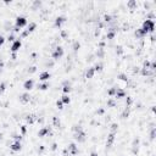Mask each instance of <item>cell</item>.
Here are the masks:
<instances>
[{"mask_svg":"<svg viewBox=\"0 0 156 156\" xmlns=\"http://www.w3.org/2000/svg\"><path fill=\"white\" fill-rule=\"evenodd\" d=\"M72 129H73V132H78V130H81V129H82V127H81V126H78V124H76V126H73V128H72Z\"/></svg>","mask_w":156,"mask_h":156,"instance_id":"obj_39","label":"cell"},{"mask_svg":"<svg viewBox=\"0 0 156 156\" xmlns=\"http://www.w3.org/2000/svg\"><path fill=\"white\" fill-rule=\"evenodd\" d=\"M112 21V16L110 15V14H105L104 15V22L105 23H109V22H111Z\"/></svg>","mask_w":156,"mask_h":156,"instance_id":"obj_22","label":"cell"},{"mask_svg":"<svg viewBox=\"0 0 156 156\" xmlns=\"http://www.w3.org/2000/svg\"><path fill=\"white\" fill-rule=\"evenodd\" d=\"M26 130H27V129H26V126H22V127H21V132H22V134H25V133H26Z\"/></svg>","mask_w":156,"mask_h":156,"instance_id":"obj_45","label":"cell"},{"mask_svg":"<svg viewBox=\"0 0 156 156\" xmlns=\"http://www.w3.org/2000/svg\"><path fill=\"white\" fill-rule=\"evenodd\" d=\"M52 123H54V127H57V128L61 126V122L57 117H52Z\"/></svg>","mask_w":156,"mask_h":156,"instance_id":"obj_27","label":"cell"},{"mask_svg":"<svg viewBox=\"0 0 156 156\" xmlns=\"http://www.w3.org/2000/svg\"><path fill=\"white\" fill-rule=\"evenodd\" d=\"M50 77H51V74H50L48 71H45V72H42V73L39 74V79H40L42 82H45V81L49 79Z\"/></svg>","mask_w":156,"mask_h":156,"instance_id":"obj_12","label":"cell"},{"mask_svg":"<svg viewBox=\"0 0 156 156\" xmlns=\"http://www.w3.org/2000/svg\"><path fill=\"white\" fill-rule=\"evenodd\" d=\"M115 105H116V103H115V100H113V99H109V100H107V106L113 107Z\"/></svg>","mask_w":156,"mask_h":156,"instance_id":"obj_31","label":"cell"},{"mask_svg":"<svg viewBox=\"0 0 156 156\" xmlns=\"http://www.w3.org/2000/svg\"><path fill=\"white\" fill-rule=\"evenodd\" d=\"M61 35H62L63 38H66V37H67V32H66V31H62V32H61Z\"/></svg>","mask_w":156,"mask_h":156,"instance_id":"obj_46","label":"cell"},{"mask_svg":"<svg viewBox=\"0 0 156 156\" xmlns=\"http://www.w3.org/2000/svg\"><path fill=\"white\" fill-rule=\"evenodd\" d=\"M3 67H4V61H3L1 59H0V69H1Z\"/></svg>","mask_w":156,"mask_h":156,"instance_id":"obj_48","label":"cell"},{"mask_svg":"<svg viewBox=\"0 0 156 156\" xmlns=\"http://www.w3.org/2000/svg\"><path fill=\"white\" fill-rule=\"evenodd\" d=\"M4 43H5V38H4L3 35H0V46H1Z\"/></svg>","mask_w":156,"mask_h":156,"instance_id":"obj_44","label":"cell"},{"mask_svg":"<svg viewBox=\"0 0 156 156\" xmlns=\"http://www.w3.org/2000/svg\"><path fill=\"white\" fill-rule=\"evenodd\" d=\"M27 25V18L26 17H23V16H17L16 17V28H18V29H21V28H23L25 26Z\"/></svg>","mask_w":156,"mask_h":156,"instance_id":"obj_3","label":"cell"},{"mask_svg":"<svg viewBox=\"0 0 156 156\" xmlns=\"http://www.w3.org/2000/svg\"><path fill=\"white\" fill-rule=\"evenodd\" d=\"M103 112H104V110H103V109H100V110H99V111H98V113H99V115H101V113H103Z\"/></svg>","mask_w":156,"mask_h":156,"instance_id":"obj_51","label":"cell"},{"mask_svg":"<svg viewBox=\"0 0 156 156\" xmlns=\"http://www.w3.org/2000/svg\"><path fill=\"white\" fill-rule=\"evenodd\" d=\"M79 48H81V43L79 42H74L73 43V50L74 51H78V50H79Z\"/></svg>","mask_w":156,"mask_h":156,"instance_id":"obj_28","label":"cell"},{"mask_svg":"<svg viewBox=\"0 0 156 156\" xmlns=\"http://www.w3.org/2000/svg\"><path fill=\"white\" fill-rule=\"evenodd\" d=\"M61 101H62V104H69L71 99H69V96H68L67 94H65V95L61 98Z\"/></svg>","mask_w":156,"mask_h":156,"instance_id":"obj_24","label":"cell"},{"mask_svg":"<svg viewBox=\"0 0 156 156\" xmlns=\"http://www.w3.org/2000/svg\"><path fill=\"white\" fill-rule=\"evenodd\" d=\"M62 92L65 93V94H67V93H69L71 92V83L69 82H63V84H62Z\"/></svg>","mask_w":156,"mask_h":156,"instance_id":"obj_16","label":"cell"},{"mask_svg":"<svg viewBox=\"0 0 156 156\" xmlns=\"http://www.w3.org/2000/svg\"><path fill=\"white\" fill-rule=\"evenodd\" d=\"M56 106H57V107H59V109H60V110H61V109H62V106H63V104H62V101H61V99H60V100H57V101H56Z\"/></svg>","mask_w":156,"mask_h":156,"instance_id":"obj_38","label":"cell"},{"mask_svg":"<svg viewBox=\"0 0 156 156\" xmlns=\"http://www.w3.org/2000/svg\"><path fill=\"white\" fill-rule=\"evenodd\" d=\"M29 100H31V95L28 93H25V94L20 95V101L22 104H27V103H29Z\"/></svg>","mask_w":156,"mask_h":156,"instance_id":"obj_10","label":"cell"},{"mask_svg":"<svg viewBox=\"0 0 156 156\" xmlns=\"http://www.w3.org/2000/svg\"><path fill=\"white\" fill-rule=\"evenodd\" d=\"M127 6H128L130 10H133V9L137 8V1H135V0H129V1L127 3Z\"/></svg>","mask_w":156,"mask_h":156,"instance_id":"obj_19","label":"cell"},{"mask_svg":"<svg viewBox=\"0 0 156 156\" xmlns=\"http://www.w3.org/2000/svg\"><path fill=\"white\" fill-rule=\"evenodd\" d=\"M65 22H66V17L65 16H57L56 20H55V27H59L60 28Z\"/></svg>","mask_w":156,"mask_h":156,"instance_id":"obj_7","label":"cell"},{"mask_svg":"<svg viewBox=\"0 0 156 156\" xmlns=\"http://www.w3.org/2000/svg\"><path fill=\"white\" fill-rule=\"evenodd\" d=\"M94 69H95V72H96V71H98V72H100V71L103 69V63H100V62H99V63H96V65L94 66Z\"/></svg>","mask_w":156,"mask_h":156,"instance_id":"obj_29","label":"cell"},{"mask_svg":"<svg viewBox=\"0 0 156 156\" xmlns=\"http://www.w3.org/2000/svg\"><path fill=\"white\" fill-rule=\"evenodd\" d=\"M51 56H52V59H54V60L61 59V57L63 56V49H62V46H56V48H55V50L52 51Z\"/></svg>","mask_w":156,"mask_h":156,"instance_id":"obj_4","label":"cell"},{"mask_svg":"<svg viewBox=\"0 0 156 156\" xmlns=\"http://www.w3.org/2000/svg\"><path fill=\"white\" fill-rule=\"evenodd\" d=\"M26 121H27L28 123H31V124H32V123L35 121V116H34V115H28V116L26 117Z\"/></svg>","mask_w":156,"mask_h":156,"instance_id":"obj_25","label":"cell"},{"mask_svg":"<svg viewBox=\"0 0 156 156\" xmlns=\"http://www.w3.org/2000/svg\"><path fill=\"white\" fill-rule=\"evenodd\" d=\"M146 34H147V32L143 28H139V29L135 31V37L137 38H144V37H146Z\"/></svg>","mask_w":156,"mask_h":156,"instance_id":"obj_13","label":"cell"},{"mask_svg":"<svg viewBox=\"0 0 156 156\" xmlns=\"http://www.w3.org/2000/svg\"><path fill=\"white\" fill-rule=\"evenodd\" d=\"M155 132H156V129H155V128H152V129H151V133H150V138H151V139H154V138H155Z\"/></svg>","mask_w":156,"mask_h":156,"instance_id":"obj_42","label":"cell"},{"mask_svg":"<svg viewBox=\"0 0 156 156\" xmlns=\"http://www.w3.org/2000/svg\"><path fill=\"white\" fill-rule=\"evenodd\" d=\"M115 35H116V29H115V28H110V29L107 31L106 38H107L109 40H111V39H113V38H115Z\"/></svg>","mask_w":156,"mask_h":156,"instance_id":"obj_17","label":"cell"},{"mask_svg":"<svg viewBox=\"0 0 156 156\" xmlns=\"http://www.w3.org/2000/svg\"><path fill=\"white\" fill-rule=\"evenodd\" d=\"M1 138H3V134H1V133H0V139H1Z\"/></svg>","mask_w":156,"mask_h":156,"instance_id":"obj_53","label":"cell"},{"mask_svg":"<svg viewBox=\"0 0 156 156\" xmlns=\"http://www.w3.org/2000/svg\"><path fill=\"white\" fill-rule=\"evenodd\" d=\"M67 151H68V154L69 155H77L78 154V147L76 146V144L74 143H71L69 145H68V147H67Z\"/></svg>","mask_w":156,"mask_h":156,"instance_id":"obj_5","label":"cell"},{"mask_svg":"<svg viewBox=\"0 0 156 156\" xmlns=\"http://www.w3.org/2000/svg\"><path fill=\"white\" fill-rule=\"evenodd\" d=\"M10 149H11L12 151H15V152L20 151V150L22 149V144H21V141H16V140H15V143H12V144H11Z\"/></svg>","mask_w":156,"mask_h":156,"instance_id":"obj_8","label":"cell"},{"mask_svg":"<svg viewBox=\"0 0 156 156\" xmlns=\"http://www.w3.org/2000/svg\"><path fill=\"white\" fill-rule=\"evenodd\" d=\"M132 103H133L132 98H130V96H127V101H126V105H127V107H129V106L132 105Z\"/></svg>","mask_w":156,"mask_h":156,"instance_id":"obj_34","label":"cell"},{"mask_svg":"<svg viewBox=\"0 0 156 156\" xmlns=\"http://www.w3.org/2000/svg\"><path fill=\"white\" fill-rule=\"evenodd\" d=\"M35 27H37V25H35V23H29V26H28V28H27L26 31H27L28 33H32V32L35 29Z\"/></svg>","mask_w":156,"mask_h":156,"instance_id":"obj_26","label":"cell"},{"mask_svg":"<svg viewBox=\"0 0 156 156\" xmlns=\"http://www.w3.org/2000/svg\"><path fill=\"white\" fill-rule=\"evenodd\" d=\"M38 88H39L40 90H46V89L49 88V83H48V82H44V83H40V84L38 86Z\"/></svg>","mask_w":156,"mask_h":156,"instance_id":"obj_20","label":"cell"},{"mask_svg":"<svg viewBox=\"0 0 156 156\" xmlns=\"http://www.w3.org/2000/svg\"><path fill=\"white\" fill-rule=\"evenodd\" d=\"M115 96H116L117 99H120V98H126V92H124L123 89H120V88H117V92H116Z\"/></svg>","mask_w":156,"mask_h":156,"instance_id":"obj_18","label":"cell"},{"mask_svg":"<svg viewBox=\"0 0 156 156\" xmlns=\"http://www.w3.org/2000/svg\"><path fill=\"white\" fill-rule=\"evenodd\" d=\"M50 133V127H43L42 129H39L38 132V137H45L46 134Z\"/></svg>","mask_w":156,"mask_h":156,"instance_id":"obj_14","label":"cell"},{"mask_svg":"<svg viewBox=\"0 0 156 156\" xmlns=\"http://www.w3.org/2000/svg\"><path fill=\"white\" fill-rule=\"evenodd\" d=\"M128 116H129V107H126V109H124V111L121 113V118H123V120H124V118H127Z\"/></svg>","mask_w":156,"mask_h":156,"instance_id":"obj_21","label":"cell"},{"mask_svg":"<svg viewBox=\"0 0 156 156\" xmlns=\"http://www.w3.org/2000/svg\"><path fill=\"white\" fill-rule=\"evenodd\" d=\"M94 74H95V69H94V67H89V68L87 69V72H86V78L90 79V78H93V77H94Z\"/></svg>","mask_w":156,"mask_h":156,"instance_id":"obj_15","label":"cell"},{"mask_svg":"<svg viewBox=\"0 0 156 156\" xmlns=\"http://www.w3.org/2000/svg\"><path fill=\"white\" fill-rule=\"evenodd\" d=\"M116 54H117V55L123 54V48H122V46H116Z\"/></svg>","mask_w":156,"mask_h":156,"instance_id":"obj_32","label":"cell"},{"mask_svg":"<svg viewBox=\"0 0 156 156\" xmlns=\"http://www.w3.org/2000/svg\"><path fill=\"white\" fill-rule=\"evenodd\" d=\"M8 40H9V42H12V43H14V42H15V37H14V34H10V35L8 37Z\"/></svg>","mask_w":156,"mask_h":156,"instance_id":"obj_41","label":"cell"},{"mask_svg":"<svg viewBox=\"0 0 156 156\" xmlns=\"http://www.w3.org/2000/svg\"><path fill=\"white\" fill-rule=\"evenodd\" d=\"M5 88H6V83H0V94H3L5 92Z\"/></svg>","mask_w":156,"mask_h":156,"instance_id":"obj_30","label":"cell"},{"mask_svg":"<svg viewBox=\"0 0 156 156\" xmlns=\"http://www.w3.org/2000/svg\"><path fill=\"white\" fill-rule=\"evenodd\" d=\"M33 87H34L33 79H27V81L23 83V88H25L26 90H31V89H33Z\"/></svg>","mask_w":156,"mask_h":156,"instance_id":"obj_9","label":"cell"},{"mask_svg":"<svg viewBox=\"0 0 156 156\" xmlns=\"http://www.w3.org/2000/svg\"><path fill=\"white\" fill-rule=\"evenodd\" d=\"M35 71H37V67H35V66H33V67H31V68L28 69V72H29V73H34Z\"/></svg>","mask_w":156,"mask_h":156,"instance_id":"obj_43","label":"cell"},{"mask_svg":"<svg viewBox=\"0 0 156 156\" xmlns=\"http://www.w3.org/2000/svg\"><path fill=\"white\" fill-rule=\"evenodd\" d=\"M56 147H57V144H56V143H54V144H52V146H51V150H56Z\"/></svg>","mask_w":156,"mask_h":156,"instance_id":"obj_47","label":"cell"},{"mask_svg":"<svg viewBox=\"0 0 156 156\" xmlns=\"http://www.w3.org/2000/svg\"><path fill=\"white\" fill-rule=\"evenodd\" d=\"M40 5H42V1H39V0H37V1L33 3V8H34V9L38 8V6H40Z\"/></svg>","mask_w":156,"mask_h":156,"instance_id":"obj_40","label":"cell"},{"mask_svg":"<svg viewBox=\"0 0 156 156\" xmlns=\"http://www.w3.org/2000/svg\"><path fill=\"white\" fill-rule=\"evenodd\" d=\"M39 151H40V152H43V151H44V146H40V149H39Z\"/></svg>","mask_w":156,"mask_h":156,"instance_id":"obj_52","label":"cell"},{"mask_svg":"<svg viewBox=\"0 0 156 156\" xmlns=\"http://www.w3.org/2000/svg\"><path fill=\"white\" fill-rule=\"evenodd\" d=\"M52 65H54V63H52V61H50V62H46V66H48V67H51Z\"/></svg>","mask_w":156,"mask_h":156,"instance_id":"obj_49","label":"cell"},{"mask_svg":"<svg viewBox=\"0 0 156 156\" xmlns=\"http://www.w3.org/2000/svg\"><path fill=\"white\" fill-rule=\"evenodd\" d=\"M118 78L121 81H124V82H127L128 81V78L126 77V74H123V73H121V74H118Z\"/></svg>","mask_w":156,"mask_h":156,"instance_id":"obj_33","label":"cell"},{"mask_svg":"<svg viewBox=\"0 0 156 156\" xmlns=\"http://www.w3.org/2000/svg\"><path fill=\"white\" fill-rule=\"evenodd\" d=\"M116 92H117V88H116V87H112L111 89H109V92H107V95H109V96H115Z\"/></svg>","mask_w":156,"mask_h":156,"instance_id":"obj_23","label":"cell"},{"mask_svg":"<svg viewBox=\"0 0 156 156\" xmlns=\"http://www.w3.org/2000/svg\"><path fill=\"white\" fill-rule=\"evenodd\" d=\"M143 29H145L147 33L149 32H154V29H155V22L152 21V20H145L144 22H143V27H141Z\"/></svg>","mask_w":156,"mask_h":156,"instance_id":"obj_1","label":"cell"},{"mask_svg":"<svg viewBox=\"0 0 156 156\" xmlns=\"http://www.w3.org/2000/svg\"><path fill=\"white\" fill-rule=\"evenodd\" d=\"M16 141H21V139H22V135L21 134H14V137H12Z\"/></svg>","mask_w":156,"mask_h":156,"instance_id":"obj_35","label":"cell"},{"mask_svg":"<svg viewBox=\"0 0 156 156\" xmlns=\"http://www.w3.org/2000/svg\"><path fill=\"white\" fill-rule=\"evenodd\" d=\"M21 46H22L21 40H15V42L12 43V45H11V51H12V52H17V51L21 49Z\"/></svg>","mask_w":156,"mask_h":156,"instance_id":"obj_6","label":"cell"},{"mask_svg":"<svg viewBox=\"0 0 156 156\" xmlns=\"http://www.w3.org/2000/svg\"><path fill=\"white\" fill-rule=\"evenodd\" d=\"M115 135H116V133H113V132H111V133L109 134L107 141H106V146H107V147H110V146L113 144V141H115Z\"/></svg>","mask_w":156,"mask_h":156,"instance_id":"obj_11","label":"cell"},{"mask_svg":"<svg viewBox=\"0 0 156 156\" xmlns=\"http://www.w3.org/2000/svg\"><path fill=\"white\" fill-rule=\"evenodd\" d=\"M96 55H98L99 57H103V56H104V49H101V48H100V49H98Z\"/></svg>","mask_w":156,"mask_h":156,"instance_id":"obj_36","label":"cell"},{"mask_svg":"<svg viewBox=\"0 0 156 156\" xmlns=\"http://www.w3.org/2000/svg\"><path fill=\"white\" fill-rule=\"evenodd\" d=\"M73 137H74V139H76L78 143H84L86 139H87V134H86V132H84L83 129L78 130V132H74Z\"/></svg>","mask_w":156,"mask_h":156,"instance_id":"obj_2","label":"cell"},{"mask_svg":"<svg viewBox=\"0 0 156 156\" xmlns=\"http://www.w3.org/2000/svg\"><path fill=\"white\" fill-rule=\"evenodd\" d=\"M90 156H98V152H95V151H92Z\"/></svg>","mask_w":156,"mask_h":156,"instance_id":"obj_50","label":"cell"},{"mask_svg":"<svg viewBox=\"0 0 156 156\" xmlns=\"http://www.w3.org/2000/svg\"><path fill=\"white\" fill-rule=\"evenodd\" d=\"M117 127H118V126H117L116 123H112V124H111V132L116 133V130H117Z\"/></svg>","mask_w":156,"mask_h":156,"instance_id":"obj_37","label":"cell"}]
</instances>
